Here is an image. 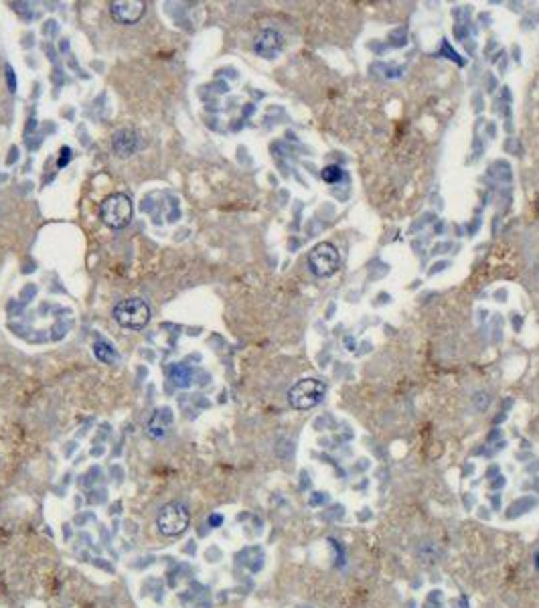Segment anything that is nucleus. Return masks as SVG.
<instances>
[{
	"label": "nucleus",
	"instance_id": "4",
	"mask_svg": "<svg viewBox=\"0 0 539 608\" xmlns=\"http://www.w3.org/2000/svg\"><path fill=\"white\" fill-rule=\"evenodd\" d=\"M189 523H191V513L179 501L166 503L156 517V527L164 538H179L189 529Z\"/></svg>",
	"mask_w": 539,
	"mask_h": 608
},
{
	"label": "nucleus",
	"instance_id": "18",
	"mask_svg": "<svg viewBox=\"0 0 539 608\" xmlns=\"http://www.w3.org/2000/svg\"><path fill=\"white\" fill-rule=\"evenodd\" d=\"M6 73H8V87H11V92H15V80H13V69H11V66H6Z\"/></svg>",
	"mask_w": 539,
	"mask_h": 608
},
{
	"label": "nucleus",
	"instance_id": "5",
	"mask_svg": "<svg viewBox=\"0 0 539 608\" xmlns=\"http://www.w3.org/2000/svg\"><path fill=\"white\" fill-rule=\"evenodd\" d=\"M341 263V254L339 249L328 244V242H321L312 247V252L309 254V266H311L312 274L318 278H328L339 270Z\"/></svg>",
	"mask_w": 539,
	"mask_h": 608
},
{
	"label": "nucleus",
	"instance_id": "10",
	"mask_svg": "<svg viewBox=\"0 0 539 608\" xmlns=\"http://www.w3.org/2000/svg\"><path fill=\"white\" fill-rule=\"evenodd\" d=\"M240 559L249 572H260L264 566V552L260 547H247L240 554Z\"/></svg>",
	"mask_w": 539,
	"mask_h": 608
},
{
	"label": "nucleus",
	"instance_id": "14",
	"mask_svg": "<svg viewBox=\"0 0 539 608\" xmlns=\"http://www.w3.org/2000/svg\"><path fill=\"white\" fill-rule=\"evenodd\" d=\"M321 177H323V181L328 182V185H337V182L343 181V168L337 165H328L323 168V173H321Z\"/></svg>",
	"mask_w": 539,
	"mask_h": 608
},
{
	"label": "nucleus",
	"instance_id": "11",
	"mask_svg": "<svg viewBox=\"0 0 539 608\" xmlns=\"http://www.w3.org/2000/svg\"><path fill=\"white\" fill-rule=\"evenodd\" d=\"M94 355L96 359L106 365H114V363L120 361V355L116 353V349L112 345H108L106 341H98L94 343Z\"/></svg>",
	"mask_w": 539,
	"mask_h": 608
},
{
	"label": "nucleus",
	"instance_id": "15",
	"mask_svg": "<svg viewBox=\"0 0 539 608\" xmlns=\"http://www.w3.org/2000/svg\"><path fill=\"white\" fill-rule=\"evenodd\" d=\"M69 161H71V150H69L67 147L61 148V156H59V161H57V166H59V168H63Z\"/></svg>",
	"mask_w": 539,
	"mask_h": 608
},
{
	"label": "nucleus",
	"instance_id": "12",
	"mask_svg": "<svg viewBox=\"0 0 539 608\" xmlns=\"http://www.w3.org/2000/svg\"><path fill=\"white\" fill-rule=\"evenodd\" d=\"M168 378L173 381V385H177V387H189L193 381V373L187 365H173L168 371Z\"/></svg>",
	"mask_w": 539,
	"mask_h": 608
},
{
	"label": "nucleus",
	"instance_id": "3",
	"mask_svg": "<svg viewBox=\"0 0 539 608\" xmlns=\"http://www.w3.org/2000/svg\"><path fill=\"white\" fill-rule=\"evenodd\" d=\"M114 321L130 330H142L150 323V306L142 298L120 300L114 309Z\"/></svg>",
	"mask_w": 539,
	"mask_h": 608
},
{
	"label": "nucleus",
	"instance_id": "1",
	"mask_svg": "<svg viewBox=\"0 0 539 608\" xmlns=\"http://www.w3.org/2000/svg\"><path fill=\"white\" fill-rule=\"evenodd\" d=\"M327 395V383L321 379H300L288 392V402L295 410L306 411L316 408Z\"/></svg>",
	"mask_w": 539,
	"mask_h": 608
},
{
	"label": "nucleus",
	"instance_id": "2",
	"mask_svg": "<svg viewBox=\"0 0 539 608\" xmlns=\"http://www.w3.org/2000/svg\"><path fill=\"white\" fill-rule=\"evenodd\" d=\"M132 215H134L132 201L124 193H114V195L104 199L99 205L101 221L112 230H124L132 221Z\"/></svg>",
	"mask_w": 539,
	"mask_h": 608
},
{
	"label": "nucleus",
	"instance_id": "6",
	"mask_svg": "<svg viewBox=\"0 0 539 608\" xmlns=\"http://www.w3.org/2000/svg\"><path fill=\"white\" fill-rule=\"evenodd\" d=\"M112 18L122 25H136L147 13V2L142 0H116L110 4Z\"/></svg>",
	"mask_w": 539,
	"mask_h": 608
},
{
	"label": "nucleus",
	"instance_id": "8",
	"mask_svg": "<svg viewBox=\"0 0 539 608\" xmlns=\"http://www.w3.org/2000/svg\"><path fill=\"white\" fill-rule=\"evenodd\" d=\"M173 424V410L171 408H159L150 416L147 424V434L152 440H163L168 434V428Z\"/></svg>",
	"mask_w": 539,
	"mask_h": 608
},
{
	"label": "nucleus",
	"instance_id": "16",
	"mask_svg": "<svg viewBox=\"0 0 539 608\" xmlns=\"http://www.w3.org/2000/svg\"><path fill=\"white\" fill-rule=\"evenodd\" d=\"M325 501H327V495L325 493H312V497L309 499V503L314 505V507H316V505H323Z\"/></svg>",
	"mask_w": 539,
	"mask_h": 608
},
{
	"label": "nucleus",
	"instance_id": "13",
	"mask_svg": "<svg viewBox=\"0 0 539 608\" xmlns=\"http://www.w3.org/2000/svg\"><path fill=\"white\" fill-rule=\"evenodd\" d=\"M535 505H538V501H535L533 497H523V499L515 501V503L509 507L507 517H509V519H513V517H517V515H521V513H529V511L533 509Z\"/></svg>",
	"mask_w": 539,
	"mask_h": 608
},
{
	"label": "nucleus",
	"instance_id": "17",
	"mask_svg": "<svg viewBox=\"0 0 539 608\" xmlns=\"http://www.w3.org/2000/svg\"><path fill=\"white\" fill-rule=\"evenodd\" d=\"M223 523V517L221 515H217V513H213V515H209V526L211 527H219Z\"/></svg>",
	"mask_w": 539,
	"mask_h": 608
},
{
	"label": "nucleus",
	"instance_id": "9",
	"mask_svg": "<svg viewBox=\"0 0 539 608\" xmlns=\"http://www.w3.org/2000/svg\"><path fill=\"white\" fill-rule=\"evenodd\" d=\"M138 147V136L132 128H122L112 136V148L120 159H128L136 152Z\"/></svg>",
	"mask_w": 539,
	"mask_h": 608
},
{
	"label": "nucleus",
	"instance_id": "7",
	"mask_svg": "<svg viewBox=\"0 0 539 608\" xmlns=\"http://www.w3.org/2000/svg\"><path fill=\"white\" fill-rule=\"evenodd\" d=\"M254 51L264 59H274L282 51V35L274 29H264L254 41Z\"/></svg>",
	"mask_w": 539,
	"mask_h": 608
}]
</instances>
